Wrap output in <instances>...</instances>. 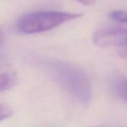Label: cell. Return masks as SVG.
Returning a JSON list of instances; mask_svg holds the SVG:
<instances>
[{"instance_id": "1", "label": "cell", "mask_w": 127, "mask_h": 127, "mask_svg": "<svg viewBox=\"0 0 127 127\" xmlns=\"http://www.w3.org/2000/svg\"><path fill=\"white\" fill-rule=\"evenodd\" d=\"M44 66L55 79L71 96L83 104L91 99V86L88 77L80 68L62 61H49Z\"/></svg>"}, {"instance_id": "2", "label": "cell", "mask_w": 127, "mask_h": 127, "mask_svg": "<svg viewBox=\"0 0 127 127\" xmlns=\"http://www.w3.org/2000/svg\"><path fill=\"white\" fill-rule=\"evenodd\" d=\"M81 16L80 14L62 11H36L21 17L17 22L16 28L19 32L23 34L40 33L51 30Z\"/></svg>"}, {"instance_id": "3", "label": "cell", "mask_w": 127, "mask_h": 127, "mask_svg": "<svg viewBox=\"0 0 127 127\" xmlns=\"http://www.w3.org/2000/svg\"><path fill=\"white\" fill-rule=\"evenodd\" d=\"M94 43L99 47L127 46V29L121 28H104L93 34Z\"/></svg>"}, {"instance_id": "4", "label": "cell", "mask_w": 127, "mask_h": 127, "mask_svg": "<svg viewBox=\"0 0 127 127\" xmlns=\"http://www.w3.org/2000/svg\"><path fill=\"white\" fill-rule=\"evenodd\" d=\"M17 82V75L13 67L0 58V92L12 88Z\"/></svg>"}, {"instance_id": "5", "label": "cell", "mask_w": 127, "mask_h": 127, "mask_svg": "<svg viewBox=\"0 0 127 127\" xmlns=\"http://www.w3.org/2000/svg\"><path fill=\"white\" fill-rule=\"evenodd\" d=\"M109 17L120 23H127V11H113L109 13Z\"/></svg>"}, {"instance_id": "6", "label": "cell", "mask_w": 127, "mask_h": 127, "mask_svg": "<svg viewBox=\"0 0 127 127\" xmlns=\"http://www.w3.org/2000/svg\"><path fill=\"white\" fill-rule=\"evenodd\" d=\"M13 115L12 108L7 104H0V121L5 120Z\"/></svg>"}, {"instance_id": "7", "label": "cell", "mask_w": 127, "mask_h": 127, "mask_svg": "<svg viewBox=\"0 0 127 127\" xmlns=\"http://www.w3.org/2000/svg\"><path fill=\"white\" fill-rule=\"evenodd\" d=\"M119 90H120V95L123 96L125 101L127 102V79L120 82V86Z\"/></svg>"}, {"instance_id": "8", "label": "cell", "mask_w": 127, "mask_h": 127, "mask_svg": "<svg viewBox=\"0 0 127 127\" xmlns=\"http://www.w3.org/2000/svg\"><path fill=\"white\" fill-rule=\"evenodd\" d=\"M77 1L85 5H87V6L94 5L96 2V0H77Z\"/></svg>"}, {"instance_id": "9", "label": "cell", "mask_w": 127, "mask_h": 127, "mask_svg": "<svg viewBox=\"0 0 127 127\" xmlns=\"http://www.w3.org/2000/svg\"><path fill=\"white\" fill-rule=\"evenodd\" d=\"M119 55L123 58L127 60V46L121 48V49L119 51Z\"/></svg>"}, {"instance_id": "10", "label": "cell", "mask_w": 127, "mask_h": 127, "mask_svg": "<svg viewBox=\"0 0 127 127\" xmlns=\"http://www.w3.org/2000/svg\"><path fill=\"white\" fill-rule=\"evenodd\" d=\"M4 43H5V35L3 34V32L0 29V47L2 46Z\"/></svg>"}]
</instances>
